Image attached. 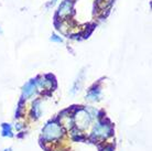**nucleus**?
<instances>
[{
    "label": "nucleus",
    "mask_w": 152,
    "mask_h": 151,
    "mask_svg": "<svg viewBox=\"0 0 152 151\" xmlns=\"http://www.w3.org/2000/svg\"><path fill=\"white\" fill-rule=\"evenodd\" d=\"M15 128H17V129H21V128H22V126H21V124H18V126H15Z\"/></svg>",
    "instance_id": "11"
},
{
    "label": "nucleus",
    "mask_w": 152,
    "mask_h": 151,
    "mask_svg": "<svg viewBox=\"0 0 152 151\" xmlns=\"http://www.w3.org/2000/svg\"><path fill=\"white\" fill-rule=\"evenodd\" d=\"M4 151H11V149H6Z\"/></svg>",
    "instance_id": "13"
},
{
    "label": "nucleus",
    "mask_w": 152,
    "mask_h": 151,
    "mask_svg": "<svg viewBox=\"0 0 152 151\" xmlns=\"http://www.w3.org/2000/svg\"><path fill=\"white\" fill-rule=\"evenodd\" d=\"M55 1H56V0H52V1L49 4V6H51V4H54V2H55Z\"/></svg>",
    "instance_id": "12"
},
{
    "label": "nucleus",
    "mask_w": 152,
    "mask_h": 151,
    "mask_svg": "<svg viewBox=\"0 0 152 151\" xmlns=\"http://www.w3.org/2000/svg\"><path fill=\"white\" fill-rule=\"evenodd\" d=\"M0 33H1V30H0Z\"/></svg>",
    "instance_id": "14"
},
{
    "label": "nucleus",
    "mask_w": 152,
    "mask_h": 151,
    "mask_svg": "<svg viewBox=\"0 0 152 151\" xmlns=\"http://www.w3.org/2000/svg\"><path fill=\"white\" fill-rule=\"evenodd\" d=\"M51 40H52V41H54V42H60V43H61V42H63V40H62L61 37H57V35H55V34H53V35L51 37Z\"/></svg>",
    "instance_id": "9"
},
{
    "label": "nucleus",
    "mask_w": 152,
    "mask_h": 151,
    "mask_svg": "<svg viewBox=\"0 0 152 151\" xmlns=\"http://www.w3.org/2000/svg\"><path fill=\"white\" fill-rule=\"evenodd\" d=\"M37 91V79H31L30 82H28L22 89V98H29L32 95H34Z\"/></svg>",
    "instance_id": "4"
},
{
    "label": "nucleus",
    "mask_w": 152,
    "mask_h": 151,
    "mask_svg": "<svg viewBox=\"0 0 152 151\" xmlns=\"http://www.w3.org/2000/svg\"><path fill=\"white\" fill-rule=\"evenodd\" d=\"M1 135L4 137H13V133H12V128L9 124H2L1 125Z\"/></svg>",
    "instance_id": "7"
},
{
    "label": "nucleus",
    "mask_w": 152,
    "mask_h": 151,
    "mask_svg": "<svg viewBox=\"0 0 152 151\" xmlns=\"http://www.w3.org/2000/svg\"><path fill=\"white\" fill-rule=\"evenodd\" d=\"M99 97V89H91L89 93H88V95L86 96V99L87 100H91V102H94V100H96V99H98Z\"/></svg>",
    "instance_id": "8"
},
{
    "label": "nucleus",
    "mask_w": 152,
    "mask_h": 151,
    "mask_svg": "<svg viewBox=\"0 0 152 151\" xmlns=\"http://www.w3.org/2000/svg\"><path fill=\"white\" fill-rule=\"evenodd\" d=\"M73 8V2L71 0H65L62 2V4L58 8V11H57V15H60L61 18H65V17H69L72 12Z\"/></svg>",
    "instance_id": "5"
},
{
    "label": "nucleus",
    "mask_w": 152,
    "mask_h": 151,
    "mask_svg": "<svg viewBox=\"0 0 152 151\" xmlns=\"http://www.w3.org/2000/svg\"><path fill=\"white\" fill-rule=\"evenodd\" d=\"M100 151H114V149L111 147H106V148H104V149H102Z\"/></svg>",
    "instance_id": "10"
},
{
    "label": "nucleus",
    "mask_w": 152,
    "mask_h": 151,
    "mask_svg": "<svg viewBox=\"0 0 152 151\" xmlns=\"http://www.w3.org/2000/svg\"><path fill=\"white\" fill-rule=\"evenodd\" d=\"M74 119H75V125L77 128L85 129V128H87L88 125H89V122H91V117L89 116V114L86 111V109L78 108L77 111L75 113Z\"/></svg>",
    "instance_id": "3"
},
{
    "label": "nucleus",
    "mask_w": 152,
    "mask_h": 151,
    "mask_svg": "<svg viewBox=\"0 0 152 151\" xmlns=\"http://www.w3.org/2000/svg\"><path fill=\"white\" fill-rule=\"evenodd\" d=\"M32 115L33 118L38 119L41 116V102L40 100H35L33 103V108H32Z\"/></svg>",
    "instance_id": "6"
},
{
    "label": "nucleus",
    "mask_w": 152,
    "mask_h": 151,
    "mask_svg": "<svg viewBox=\"0 0 152 151\" xmlns=\"http://www.w3.org/2000/svg\"><path fill=\"white\" fill-rule=\"evenodd\" d=\"M43 139L54 140L57 139L63 135V128L60 124L56 122H49L43 129Z\"/></svg>",
    "instance_id": "1"
},
{
    "label": "nucleus",
    "mask_w": 152,
    "mask_h": 151,
    "mask_svg": "<svg viewBox=\"0 0 152 151\" xmlns=\"http://www.w3.org/2000/svg\"><path fill=\"white\" fill-rule=\"evenodd\" d=\"M113 135V127H111L110 124H106L105 120L99 121L98 124L94 127V130H93V137L94 138H102V139H105V138H108L109 136Z\"/></svg>",
    "instance_id": "2"
}]
</instances>
